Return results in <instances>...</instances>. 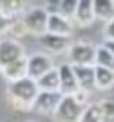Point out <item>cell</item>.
Here are the masks:
<instances>
[{
  "label": "cell",
  "instance_id": "9",
  "mask_svg": "<svg viewBox=\"0 0 114 122\" xmlns=\"http://www.w3.org/2000/svg\"><path fill=\"white\" fill-rule=\"evenodd\" d=\"M94 0H78V7H76L73 22L80 27H87L94 22Z\"/></svg>",
  "mask_w": 114,
  "mask_h": 122
},
{
  "label": "cell",
  "instance_id": "19",
  "mask_svg": "<svg viewBox=\"0 0 114 122\" xmlns=\"http://www.w3.org/2000/svg\"><path fill=\"white\" fill-rule=\"evenodd\" d=\"M80 122H101L100 104H89L83 109V115H82V120Z\"/></svg>",
  "mask_w": 114,
  "mask_h": 122
},
{
  "label": "cell",
  "instance_id": "24",
  "mask_svg": "<svg viewBox=\"0 0 114 122\" xmlns=\"http://www.w3.org/2000/svg\"><path fill=\"white\" fill-rule=\"evenodd\" d=\"M112 40H114V20H110L103 25V42H112Z\"/></svg>",
  "mask_w": 114,
  "mask_h": 122
},
{
  "label": "cell",
  "instance_id": "21",
  "mask_svg": "<svg viewBox=\"0 0 114 122\" xmlns=\"http://www.w3.org/2000/svg\"><path fill=\"white\" fill-rule=\"evenodd\" d=\"M7 35L11 36V40H18L20 36L27 35V29H25V24L22 20V16L20 18H13V24H11V29Z\"/></svg>",
  "mask_w": 114,
  "mask_h": 122
},
{
  "label": "cell",
  "instance_id": "14",
  "mask_svg": "<svg viewBox=\"0 0 114 122\" xmlns=\"http://www.w3.org/2000/svg\"><path fill=\"white\" fill-rule=\"evenodd\" d=\"M94 15L105 24L114 20V0H94Z\"/></svg>",
  "mask_w": 114,
  "mask_h": 122
},
{
  "label": "cell",
  "instance_id": "3",
  "mask_svg": "<svg viewBox=\"0 0 114 122\" xmlns=\"http://www.w3.org/2000/svg\"><path fill=\"white\" fill-rule=\"evenodd\" d=\"M22 20L25 24V29L29 35L44 36L47 33V22H49V13L45 7H31L24 13Z\"/></svg>",
  "mask_w": 114,
  "mask_h": 122
},
{
  "label": "cell",
  "instance_id": "2",
  "mask_svg": "<svg viewBox=\"0 0 114 122\" xmlns=\"http://www.w3.org/2000/svg\"><path fill=\"white\" fill-rule=\"evenodd\" d=\"M38 93H40V87L36 84V80H33L29 76H24L20 80L9 82L7 102L13 109L27 111V109H33V104H35Z\"/></svg>",
  "mask_w": 114,
  "mask_h": 122
},
{
  "label": "cell",
  "instance_id": "12",
  "mask_svg": "<svg viewBox=\"0 0 114 122\" xmlns=\"http://www.w3.org/2000/svg\"><path fill=\"white\" fill-rule=\"evenodd\" d=\"M47 33L60 35V36H71V33H73V22L64 18L62 15H49Z\"/></svg>",
  "mask_w": 114,
  "mask_h": 122
},
{
  "label": "cell",
  "instance_id": "7",
  "mask_svg": "<svg viewBox=\"0 0 114 122\" xmlns=\"http://www.w3.org/2000/svg\"><path fill=\"white\" fill-rule=\"evenodd\" d=\"M64 95L62 93H51V91H40L33 104V111L42 115H55L56 107L60 106Z\"/></svg>",
  "mask_w": 114,
  "mask_h": 122
},
{
  "label": "cell",
  "instance_id": "10",
  "mask_svg": "<svg viewBox=\"0 0 114 122\" xmlns=\"http://www.w3.org/2000/svg\"><path fill=\"white\" fill-rule=\"evenodd\" d=\"M40 42L51 53H64V51H69L73 46L71 36H60V35H51V33H45L44 36H40Z\"/></svg>",
  "mask_w": 114,
  "mask_h": 122
},
{
  "label": "cell",
  "instance_id": "5",
  "mask_svg": "<svg viewBox=\"0 0 114 122\" xmlns=\"http://www.w3.org/2000/svg\"><path fill=\"white\" fill-rule=\"evenodd\" d=\"M96 47L92 44L78 42L69 49V58L73 66H96Z\"/></svg>",
  "mask_w": 114,
  "mask_h": 122
},
{
  "label": "cell",
  "instance_id": "18",
  "mask_svg": "<svg viewBox=\"0 0 114 122\" xmlns=\"http://www.w3.org/2000/svg\"><path fill=\"white\" fill-rule=\"evenodd\" d=\"M76 7H78V0H60L58 2V15H62L64 18L73 22Z\"/></svg>",
  "mask_w": 114,
  "mask_h": 122
},
{
  "label": "cell",
  "instance_id": "23",
  "mask_svg": "<svg viewBox=\"0 0 114 122\" xmlns=\"http://www.w3.org/2000/svg\"><path fill=\"white\" fill-rule=\"evenodd\" d=\"M11 24H13V18H7L4 13H0V36L7 35L11 29Z\"/></svg>",
  "mask_w": 114,
  "mask_h": 122
},
{
  "label": "cell",
  "instance_id": "8",
  "mask_svg": "<svg viewBox=\"0 0 114 122\" xmlns=\"http://www.w3.org/2000/svg\"><path fill=\"white\" fill-rule=\"evenodd\" d=\"M58 71H60V93H62L64 97L65 95L73 97V95L80 89L76 75H74V69H73V64H67V62L60 64Z\"/></svg>",
  "mask_w": 114,
  "mask_h": 122
},
{
  "label": "cell",
  "instance_id": "6",
  "mask_svg": "<svg viewBox=\"0 0 114 122\" xmlns=\"http://www.w3.org/2000/svg\"><path fill=\"white\" fill-rule=\"evenodd\" d=\"M53 58L45 53H33L27 60V76L33 80H38L40 76L49 73L53 69Z\"/></svg>",
  "mask_w": 114,
  "mask_h": 122
},
{
  "label": "cell",
  "instance_id": "25",
  "mask_svg": "<svg viewBox=\"0 0 114 122\" xmlns=\"http://www.w3.org/2000/svg\"><path fill=\"white\" fill-rule=\"evenodd\" d=\"M103 46L107 47L110 53H114V40H112V42H103Z\"/></svg>",
  "mask_w": 114,
  "mask_h": 122
},
{
  "label": "cell",
  "instance_id": "1",
  "mask_svg": "<svg viewBox=\"0 0 114 122\" xmlns=\"http://www.w3.org/2000/svg\"><path fill=\"white\" fill-rule=\"evenodd\" d=\"M27 60L29 56L22 44L11 38L0 40V73L5 80L15 82L27 76Z\"/></svg>",
  "mask_w": 114,
  "mask_h": 122
},
{
  "label": "cell",
  "instance_id": "13",
  "mask_svg": "<svg viewBox=\"0 0 114 122\" xmlns=\"http://www.w3.org/2000/svg\"><path fill=\"white\" fill-rule=\"evenodd\" d=\"M40 91H51V93H60V71L58 67H53L49 73H45L44 76H40L38 80Z\"/></svg>",
  "mask_w": 114,
  "mask_h": 122
},
{
  "label": "cell",
  "instance_id": "4",
  "mask_svg": "<svg viewBox=\"0 0 114 122\" xmlns=\"http://www.w3.org/2000/svg\"><path fill=\"white\" fill-rule=\"evenodd\" d=\"M83 109L85 107H82L73 97L65 95L53 115V122H80Z\"/></svg>",
  "mask_w": 114,
  "mask_h": 122
},
{
  "label": "cell",
  "instance_id": "20",
  "mask_svg": "<svg viewBox=\"0 0 114 122\" xmlns=\"http://www.w3.org/2000/svg\"><path fill=\"white\" fill-rule=\"evenodd\" d=\"M98 104H100V113H101V122H114V100L105 98Z\"/></svg>",
  "mask_w": 114,
  "mask_h": 122
},
{
  "label": "cell",
  "instance_id": "15",
  "mask_svg": "<svg viewBox=\"0 0 114 122\" xmlns=\"http://www.w3.org/2000/svg\"><path fill=\"white\" fill-rule=\"evenodd\" d=\"M94 75H96V89L103 91V89H109L114 86V71L94 66Z\"/></svg>",
  "mask_w": 114,
  "mask_h": 122
},
{
  "label": "cell",
  "instance_id": "17",
  "mask_svg": "<svg viewBox=\"0 0 114 122\" xmlns=\"http://www.w3.org/2000/svg\"><path fill=\"white\" fill-rule=\"evenodd\" d=\"M96 66L114 71V53H110L105 46H98L96 47Z\"/></svg>",
  "mask_w": 114,
  "mask_h": 122
},
{
  "label": "cell",
  "instance_id": "22",
  "mask_svg": "<svg viewBox=\"0 0 114 122\" xmlns=\"http://www.w3.org/2000/svg\"><path fill=\"white\" fill-rule=\"evenodd\" d=\"M89 95H91L89 91H85V89H78V91L73 95V98H74L82 107H87V106H89Z\"/></svg>",
  "mask_w": 114,
  "mask_h": 122
},
{
  "label": "cell",
  "instance_id": "16",
  "mask_svg": "<svg viewBox=\"0 0 114 122\" xmlns=\"http://www.w3.org/2000/svg\"><path fill=\"white\" fill-rule=\"evenodd\" d=\"M0 13H4L7 18H20V15L25 13V4L18 2V0L0 2Z\"/></svg>",
  "mask_w": 114,
  "mask_h": 122
},
{
  "label": "cell",
  "instance_id": "11",
  "mask_svg": "<svg viewBox=\"0 0 114 122\" xmlns=\"http://www.w3.org/2000/svg\"><path fill=\"white\" fill-rule=\"evenodd\" d=\"M76 75V80H78L80 89H85V91H92L96 89V75H94V66H73Z\"/></svg>",
  "mask_w": 114,
  "mask_h": 122
}]
</instances>
